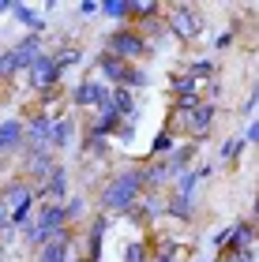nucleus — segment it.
I'll list each match as a JSON object with an SVG mask.
<instances>
[{"label":"nucleus","mask_w":259,"mask_h":262,"mask_svg":"<svg viewBox=\"0 0 259 262\" xmlns=\"http://www.w3.org/2000/svg\"><path fill=\"white\" fill-rule=\"evenodd\" d=\"M34 229H38L42 244H49L56 232H64L68 229L64 202H38V210H34Z\"/></svg>","instance_id":"1a4fd4ad"},{"label":"nucleus","mask_w":259,"mask_h":262,"mask_svg":"<svg viewBox=\"0 0 259 262\" xmlns=\"http://www.w3.org/2000/svg\"><path fill=\"white\" fill-rule=\"evenodd\" d=\"M176 142H181V139H176L173 131L158 127L154 139H150V146H147V158H143V161H162V158H169V154L176 150Z\"/></svg>","instance_id":"4be33fe9"},{"label":"nucleus","mask_w":259,"mask_h":262,"mask_svg":"<svg viewBox=\"0 0 259 262\" xmlns=\"http://www.w3.org/2000/svg\"><path fill=\"white\" fill-rule=\"evenodd\" d=\"M233 41H237V38H233L229 30H222V34H214V41H210V49H214V53H226V49H229Z\"/></svg>","instance_id":"c9c22d12"},{"label":"nucleus","mask_w":259,"mask_h":262,"mask_svg":"<svg viewBox=\"0 0 259 262\" xmlns=\"http://www.w3.org/2000/svg\"><path fill=\"white\" fill-rule=\"evenodd\" d=\"M199 150H203V146H195V142L181 139V142H176V150L169 154V158H162V165H166V169H169V176L176 180L181 172H188V169H192V165L199 161Z\"/></svg>","instance_id":"f3484780"},{"label":"nucleus","mask_w":259,"mask_h":262,"mask_svg":"<svg viewBox=\"0 0 259 262\" xmlns=\"http://www.w3.org/2000/svg\"><path fill=\"white\" fill-rule=\"evenodd\" d=\"M75 251H79V232L64 229V232H56L49 244H42L38 251H34V262H68Z\"/></svg>","instance_id":"9d476101"},{"label":"nucleus","mask_w":259,"mask_h":262,"mask_svg":"<svg viewBox=\"0 0 259 262\" xmlns=\"http://www.w3.org/2000/svg\"><path fill=\"white\" fill-rule=\"evenodd\" d=\"M11 4L15 0H0V15H11Z\"/></svg>","instance_id":"4c0bfd02"},{"label":"nucleus","mask_w":259,"mask_h":262,"mask_svg":"<svg viewBox=\"0 0 259 262\" xmlns=\"http://www.w3.org/2000/svg\"><path fill=\"white\" fill-rule=\"evenodd\" d=\"M181 75L195 79V82H207V79H214V75H218V60H214V56H192V60L184 64Z\"/></svg>","instance_id":"b1692460"},{"label":"nucleus","mask_w":259,"mask_h":262,"mask_svg":"<svg viewBox=\"0 0 259 262\" xmlns=\"http://www.w3.org/2000/svg\"><path fill=\"white\" fill-rule=\"evenodd\" d=\"M244 150H248V146L241 142V135H229V139L218 146V161H241V154H244Z\"/></svg>","instance_id":"c756f323"},{"label":"nucleus","mask_w":259,"mask_h":262,"mask_svg":"<svg viewBox=\"0 0 259 262\" xmlns=\"http://www.w3.org/2000/svg\"><path fill=\"white\" fill-rule=\"evenodd\" d=\"M166 217L176 221V225H195L199 221V199H184V195H173L166 191Z\"/></svg>","instance_id":"dca6fc26"},{"label":"nucleus","mask_w":259,"mask_h":262,"mask_svg":"<svg viewBox=\"0 0 259 262\" xmlns=\"http://www.w3.org/2000/svg\"><path fill=\"white\" fill-rule=\"evenodd\" d=\"M199 101H203L199 94H188V98H173V113H176V116H188Z\"/></svg>","instance_id":"473e14b6"},{"label":"nucleus","mask_w":259,"mask_h":262,"mask_svg":"<svg viewBox=\"0 0 259 262\" xmlns=\"http://www.w3.org/2000/svg\"><path fill=\"white\" fill-rule=\"evenodd\" d=\"M4 169H8V158H4V154H0V176H4Z\"/></svg>","instance_id":"58836bf2"},{"label":"nucleus","mask_w":259,"mask_h":262,"mask_svg":"<svg viewBox=\"0 0 259 262\" xmlns=\"http://www.w3.org/2000/svg\"><path fill=\"white\" fill-rule=\"evenodd\" d=\"M255 109H259V86H248V98L241 105V120H255Z\"/></svg>","instance_id":"2f4dec72"},{"label":"nucleus","mask_w":259,"mask_h":262,"mask_svg":"<svg viewBox=\"0 0 259 262\" xmlns=\"http://www.w3.org/2000/svg\"><path fill=\"white\" fill-rule=\"evenodd\" d=\"M0 202H4L8 213H11L15 206H23V202H38V195H34L30 180H23L15 172V176H4V180H0Z\"/></svg>","instance_id":"2eb2a0df"},{"label":"nucleus","mask_w":259,"mask_h":262,"mask_svg":"<svg viewBox=\"0 0 259 262\" xmlns=\"http://www.w3.org/2000/svg\"><path fill=\"white\" fill-rule=\"evenodd\" d=\"M68 262H87V258H83V255H79V251H75V255H72V258H68Z\"/></svg>","instance_id":"ea45409f"},{"label":"nucleus","mask_w":259,"mask_h":262,"mask_svg":"<svg viewBox=\"0 0 259 262\" xmlns=\"http://www.w3.org/2000/svg\"><path fill=\"white\" fill-rule=\"evenodd\" d=\"M241 142H244V146H255V142H259V120H244Z\"/></svg>","instance_id":"72a5a7b5"},{"label":"nucleus","mask_w":259,"mask_h":262,"mask_svg":"<svg viewBox=\"0 0 259 262\" xmlns=\"http://www.w3.org/2000/svg\"><path fill=\"white\" fill-rule=\"evenodd\" d=\"M135 124H128V120H121V127H116V135H113V146H121V150H128V146H135Z\"/></svg>","instance_id":"7c9ffc66"},{"label":"nucleus","mask_w":259,"mask_h":262,"mask_svg":"<svg viewBox=\"0 0 259 262\" xmlns=\"http://www.w3.org/2000/svg\"><path fill=\"white\" fill-rule=\"evenodd\" d=\"M109 105L116 109V116H121V120H128V116L139 109V94L124 90V86H109Z\"/></svg>","instance_id":"393cba45"},{"label":"nucleus","mask_w":259,"mask_h":262,"mask_svg":"<svg viewBox=\"0 0 259 262\" xmlns=\"http://www.w3.org/2000/svg\"><path fill=\"white\" fill-rule=\"evenodd\" d=\"M79 15L94 19V15H98V0H79Z\"/></svg>","instance_id":"e433bc0d"},{"label":"nucleus","mask_w":259,"mask_h":262,"mask_svg":"<svg viewBox=\"0 0 259 262\" xmlns=\"http://www.w3.org/2000/svg\"><path fill=\"white\" fill-rule=\"evenodd\" d=\"M23 146H27L23 116H0V154H4V158H19Z\"/></svg>","instance_id":"4468645a"},{"label":"nucleus","mask_w":259,"mask_h":262,"mask_svg":"<svg viewBox=\"0 0 259 262\" xmlns=\"http://www.w3.org/2000/svg\"><path fill=\"white\" fill-rule=\"evenodd\" d=\"M158 15H166V4H158V0H132L128 27H132V23H143V19H158Z\"/></svg>","instance_id":"cd10ccee"},{"label":"nucleus","mask_w":259,"mask_h":262,"mask_svg":"<svg viewBox=\"0 0 259 262\" xmlns=\"http://www.w3.org/2000/svg\"><path fill=\"white\" fill-rule=\"evenodd\" d=\"M150 262H181V258H150Z\"/></svg>","instance_id":"a19ab883"},{"label":"nucleus","mask_w":259,"mask_h":262,"mask_svg":"<svg viewBox=\"0 0 259 262\" xmlns=\"http://www.w3.org/2000/svg\"><path fill=\"white\" fill-rule=\"evenodd\" d=\"M113 217H105V213H90V221L83 225V232H79V255L87 262H102V247H105V232L113 229Z\"/></svg>","instance_id":"0eeeda50"},{"label":"nucleus","mask_w":259,"mask_h":262,"mask_svg":"<svg viewBox=\"0 0 259 262\" xmlns=\"http://www.w3.org/2000/svg\"><path fill=\"white\" fill-rule=\"evenodd\" d=\"M98 15L113 19L116 27H128V15H132V0H98Z\"/></svg>","instance_id":"a878e982"},{"label":"nucleus","mask_w":259,"mask_h":262,"mask_svg":"<svg viewBox=\"0 0 259 262\" xmlns=\"http://www.w3.org/2000/svg\"><path fill=\"white\" fill-rule=\"evenodd\" d=\"M11 15H15V23H19L27 34H34V38H45V34H49V19H45L38 8L23 4V0H15V4H11Z\"/></svg>","instance_id":"6ab92c4d"},{"label":"nucleus","mask_w":259,"mask_h":262,"mask_svg":"<svg viewBox=\"0 0 259 262\" xmlns=\"http://www.w3.org/2000/svg\"><path fill=\"white\" fill-rule=\"evenodd\" d=\"M34 195H38V202H64L72 195V169H68L64 161H56L49 169V176L34 187Z\"/></svg>","instance_id":"6e6552de"},{"label":"nucleus","mask_w":259,"mask_h":262,"mask_svg":"<svg viewBox=\"0 0 259 262\" xmlns=\"http://www.w3.org/2000/svg\"><path fill=\"white\" fill-rule=\"evenodd\" d=\"M102 53H109V56H116V60H124V64H147L150 56H154L150 45H147V38L139 30H132V27H113L102 38Z\"/></svg>","instance_id":"7ed1b4c3"},{"label":"nucleus","mask_w":259,"mask_h":262,"mask_svg":"<svg viewBox=\"0 0 259 262\" xmlns=\"http://www.w3.org/2000/svg\"><path fill=\"white\" fill-rule=\"evenodd\" d=\"M105 101H109V86H105L102 79H94V75H83L79 82L64 86V105L72 113H94V109H102Z\"/></svg>","instance_id":"20e7f679"},{"label":"nucleus","mask_w":259,"mask_h":262,"mask_svg":"<svg viewBox=\"0 0 259 262\" xmlns=\"http://www.w3.org/2000/svg\"><path fill=\"white\" fill-rule=\"evenodd\" d=\"M162 19H166L169 41H176V45H192V41H199L207 34V19H203V11L195 4H169Z\"/></svg>","instance_id":"f03ea898"},{"label":"nucleus","mask_w":259,"mask_h":262,"mask_svg":"<svg viewBox=\"0 0 259 262\" xmlns=\"http://www.w3.org/2000/svg\"><path fill=\"white\" fill-rule=\"evenodd\" d=\"M30 109H34V113H42V116H61V113L68 109V105H64V86H56V90H45V94H38Z\"/></svg>","instance_id":"5701e85b"},{"label":"nucleus","mask_w":259,"mask_h":262,"mask_svg":"<svg viewBox=\"0 0 259 262\" xmlns=\"http://www.w3.org/2000/svg\"><path fill=\"white\" fill-rule=\"evenodd\" d=\"M49 53H53V60H56V68H61L64 79H68V71H72V68H83V64H87L83 45H75V41H61V45L49 49Z\"/></svg>","instance_id":"aec40b11"},{"label":"nucleus","mask_w":259,"mask_h":262,"mask_svg":"<svg viewBox=\"0 0 259 262\" xmlns=\"http://www.w3.org/2000/svg\"><path fill=\"white\" fill-rule=\"evenodd\" d=\"M226 251H255V217H237L229 225V240H226Z\"/></svg>","instance_id":"a211bd4d"},{"label":"nucleus","mask_w":259,"mask_h":262,"mask_svg":"<svg viewBox=\"0 0 259 262\" xmlns=\"http://www.w3.org/2000/svg\"><path fill=\"white\" fill-rule=\"evenodd\" d=\"M121 86H124V90H132V94L147 90V86H150V68H147V64H128Z\"/></svg>","instance_id":"bb28decb"},{"label":"nucleus","mask_w":259,"mask_h":262,"mask_svg":"<svg viewBox=\"0 0 259 262\" xmlns=\"http://www.w3.org/2000/svg\"><path fill=\"white\" fill-rule=\"evenodd\" d=\"M23 127H27V146L23 150H45V154H53L49 146V135H53V116H42V113H27L23 116Z\"/></svg>","instance_id":"ddd939ff"},{"label":"nucleus","mask_w":259,"mask_h":262,"mask_svg":"<svg viewBox=\"0 0 259 262\" xmlns=\"http://www.w3.org/2000/svg\"><path fill=\"white\" fill-rule=\"evenodd\" d=\"M75 142H79V116H72V113L53 116V135H49V146H53V154L61 158V154L75 150Z\"/></svg>","instance_id":"f8f14e48"},{"label":"nucleus","mask_w":259,"mask_h":262,"mask_svg":"<svg viewBox=\"0 0 259 262\" xmlns=\"http://www.w3.org/2000/svg\"><path fill=\"white\" fill-rule=\"evenodd\" d=\"M23 79H27L30 98H38V94H45V90L64 86V75H61V68H56V60H53V53H49V49H45L38 60H34V68H30Z\"/></svg>","instance_id":"423d86ee"},{"label":"nucleus","mask_w":259,"mask_h":262,"mask_svg":"<svg viewBox=\"0 0 259 262\" xmlns=\"http://www.w3.org/2000/svg\"><path fill=\"white\" fill-rule=\"evenodd\" d=\"M143 172H139V161H124V165H113L109 172L98 180L94 187V213H105L113 221H124L128 213L135 210L139 195H143Z\"/></svg>","instance_id":"f257e3e1"},{"label":"nucleus","mask_w":259,"mask_h":262,"mask_svg":"<svg viewBox=\"0 0 259 262\" xmlns=\"http://www.w3.org/2000/svg\"><path fill=\"white\" fill-rule=\"evenodd\" d=\"M90 199L83 195V191H72V195H68L64 199V217H68V229H75L79 232V225H87L90 221Z\"/></svg>","instance_id":"412c9836"},{"label":"nucleus","mask_w":259,"mask_h":262,"mask_svg":"<svg viewBox=\"0 0 259 262\" xmlns=\"http://www.w3.org/2000/svg\"><path fill=\"white\" fill-rule=\"evenodd\" d=\"M218 262H255V251H222Z\"/></svg>","instance_id":"f704fd0d"},{"label":"nucleus","mask_w":259,"mask_h":262,"mask_svg":"<svg viewBox=\"0 0 259 262\" xmlns=\"http://www.w3.org/2000/svg\"><path fill=\"white\" fill-rule=\"evenodd\" d=\"M218 105L214 101H199L192 113L181 120V139H188V142H195V146H203V142L214 135V127H218Z\"/></svg>","instance_id":"39448f33"},{"label":"nucleus","mask_w":259,"mask_h":262,"mask_svg":"<svg viewBox=\"0 0 259 262\" xmlns=\"http://www.w3.org/2000/svg\"><path fill=\"white\" fill-rule=\"evenodd\" d=\"M42 53H45V38H34V34H23V38H15L8 45V56H11V64H15V75H27Z\"/></svg>","instance_id":"9b49d317"},{"label":"nucleus","mask_w":259,"mask_h":262,"mask_svg":"<svg viewBox=\"0 0 259 262\" xmlns=\"http://www.w3.org/2000/svg\"><path fill=\"white\" fill-rule=\"evenodd\" d=\"M121 262H150V247L143 244V236H135L121 247Z\"/></svg>","instance_id":"c85d7f7f"}]
</instances>
